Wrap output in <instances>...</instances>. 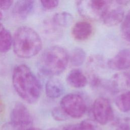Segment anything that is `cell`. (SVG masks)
I'll return each instance as SVG.
<instances>
[{"label":"cell","instance_id":"obj_23","mask_svg":"<svg viewBox=\"0 0 130 130\" xmlns=\"http://www.w3.org/2000/svg\"><path fill=\"white\" fill-rule=\"evenodd\" d=\"M13 2L10 0H0V9L8 10L12 5Z\"/></svg>","mask_w":130,"mask_h":130},{"label":"cell","instance_id":"obj_4","mask_svg":"<svg viewBox=\"0 0 130 130\" xmlns=\"http://www.w3.org/2000/svg\"><path fill=\"white\" fill-rule=\"evenodd\" d=\"M111 1L84 0L76 2L78 13L82 17L92 20L102 19Z\"/></svg>","mask_w":130,"mask_h":130},{"label":"cell","instance_id":"obj_30","mask_svg":"<svg viewBox=\"0 0 130 130\" xmlns=\"http://www.w3.org/2000/svg\"><path fill=\"white\" fill-rule=\"evenodd\" d=\"M48 130H55V129H53V128H50V129H49Z\"/></svg>","mask_w":130,"mask_h":130},{"label":"cell","instance_id":"obj_12","mask_svg":"<svg viewBox=\"0 0 130 130\" xmlns=\"http://www.w3.org/2000/svg\"><path fill=\"white\" fill-rule=\"evenodd\" d=\"M92 30V26L89 22L80 21L76 22L73 26L71 34L75 40L84 41L91 36Z\"/></svg>","mask_w":130,"mask_h":130},{"label":"cell","instance_id":"obj_6","mask_svg":"<svg viewBox=\"0 0 130 130\" xmlns=\"http://www.w3.org/2000/svg\"><path fill=\"white\" fill-rule=\"evenodd\" d=\"M92 111L95 120L105 125L113 120L114 115L109 101L104 97L97 98L93 102Z\"/></svg>","mask_w":130,"mask_h":130},{"label":"cell","instance_id":"obj_10","mask_svg":"<svg viewBox=\"0 0 130 130\" xmlns=\"http://www.w3.org/2000/svg\"><path fill=\"white\" fill-rule=\"evenodd\" d=\"M108 90L114 93L127 90L130 85V75L125 72L114 74L107 83Z\"/></svg>","mask_w":130,"mask_h":130},{"label":"cell","instance_id":"obj_14","mask_svg":"<svg viewBox=\"0 0 130 130\" xmlns=\"http://www.w3.org/2000/svg\"><path fill=\"white\" fill-rule=\"evenodd\" d=\"M66 81L71 86L80 88L84 87L87 83V79L79 69H75L70 71L66 77Z\"/></svg>","mask_w":130,"mask_h":130},{"label":"cell","instance_id":"obj_25","mask_svg":"<svg viewBox=\"0 0 130 130\" xmlns=\"http://www.w3.org/2000/svg\"><path fill=\"white\" fill-rule=\"evenodd\" d=\"M121 32L124 40L130 45V27Z\"/></svg>","mask_w":130,"mask_h":130},{"label":"cell","instance_id":"obj_22","mask_svg":"<svg viewBox=\"0 0 130 130\" xmlns=\"http://www.w3.org/2000/svg\"><path fill=\"white\" fill-rule=\"evenodd\" d=\"M58 1L56 0L41 1V3L42 7L46 10H52L57 7Z\"/></svg>","mask_w":130,"mask_h":130},{"label":"cell","instance_id":"obj_2","mask_svg":"<svg viewBox=\"0 0 130 130\" xmlns=\"http://www.w3.org/2000/svg\"><path fill=\"white\" fill-rule=\"evenodd\" d=\"M13 47L17 56L29 58L39 53L42 47V42L39 35L34 29L22 26L14 34Z\"/></svg>","mask_w":130,"mask_h":130},{"label":"cell","instance_id":"obj_11","mask_svg":"<svg viewBox=\"0 0 130 130\" xmlns=\"http://www.w3.org/2000/svg\"><path fill=\"white\" fill-rule=\"evenodd\" d=\"M108 67L113 70L121 71L130 68V50H120L107 63Z\"/></svg>","mask_w":130,"mask_h":130},{"label":"cell","instance_id":"obj_18","mask_svg":"<svg viewBox=\"0 0 130 130\" xmlns=\"http://www.w3.org/2000/svg\"><path fill=\"white\" fill-rule=\"evenodd\" d=\"M115 104L118 109L122 112L130 111V90L120 93L115 99Z\"/></svg>","mask_w":130,"mask_h":130},{"label":"cell","instance_id":"obj_17","mask_svg":"<svg viewBox=\"0 0 130 130\" xmlns=\"http://www.w3.org/2000/svg\"><path fill=\"white\" fill-rule=\"evenodd\" d=\"M13 45V37L11 32L0 23V53L8 51Z\"/></svg>","mask_w":130,"mask_h":130},{"label":"cell","instance_id":"obj_1","mask_svg":"<svg viewBox=\"0 0 130 130\" xmlns=\"http://www.w3.org/2000/svg\"><path fill=\"white\" fill-rule=\"evenodd\" d=\"M12 83L18 95L25 102L32 104L39 99L41 84L26 65L21 64L15 67L12 74Z\"/></svg>","mask_w":130,"mask_h":130},{"label":"cell","instance_id":"obj_19","mask_svg":"<svg viewBox=\"0 0 130 130\" xmlns=\"http://www.w3.org/2000/svg\"><path fill=\"white\" fill-rule=\"evenodd\" d=\"M86 58V53L85 51L81 48H76L74 49L71 55H69V61L74 67H79L81 66Z\"/></svg>","mask_w":130,"mask_h":130},{"label":"cell","instance_id":"obj_29","mask_svg":"<svg viewBox=\"0 0 130 130\" xmlns=\"http://www.w3.org/2000/svg\"><path fill=\"white\" fill-rule=\"evenodd\" d=\"M2 17H3V14H2V12H1V11H0V20L2 19Z\"/></svg>","mask_w":130,"mask_h":130},{"label":"cell","instance_id":"obj_27","mask_svg":"<svg viewBox=\"0 0 130 130\" xmlns=\"http://www.w3.org/2000/svg\"><path fill=\"white\" fill-rule=\"evenodd\" d=\"M26 130H41V129H40V128H39L30 127H29V128H27V129H26Z\"/></svg>","mask_w":130,"mask_h":130},{"label":"cell","instance_id":"obj_16","mask_svg":"<svg viewBox=\"0 0 130 130\" xmlns=\"http://www.w3.org/2000/svg\"><path fill=\"white\" fill-rule=\"evenodd\" d=\"M73 15L67 12H60L54 15L52 19V24L57 27H68L73 22Z\"/></svg>","mask_w":130,"mask_h":130},{"label":"cell","instance_id":"obj_5","mask_svg":"<svg viewBox=\"0 0 130 130\" xmlns=\"http://www.w3.org/2000/svg\"><path fill=\"white\" fill-rule=\"evenodd\" d=\"M60 107L69 116L74 118L82 117L86 111V104L82 96L77 93H69L61 99Z\"/></svg>","mask_w":130,"mask_h":130},{"label":"cell","instance_id":"obj_26","mask_svg":"<svg viewBox=\"0 0 130 130\" xmlns=\"http://www.w3.org/2000/svg\"><path fill=\"white\" fill-rule=\"evenodd\" d=\"M115 130H130V126L126 123L120 124Z\"/></svg>","mask_w":130,"mask_h":130},{"label":"cell","instance_id":"obj_13","mask_svg":"<svg viewBox=\"0 0 130 130\" xmlns=\"http://www.w3.org/2000/svg\"><path fill=\"white\" fill-rule=\"evenodd\" d=\"M35 5L34 1L20 0L17 1L13 8V16L18 20H24L31 12Z\"/></svg>","mask_w":130,"mask_h":130},{"label":"cell","instance_id":"obj_8","mask_svg":"<svg viewBox=\"0 0 130 130\" xmlns=\"http://www.w3.org/2000/svg\"><path fill=\"white\" fill-rule=\"evenodd\" d=\"M86 67L90 85L93 87L99 86L102 83V80L98 73H101L105 67L104 58L100 55H92L89 57Z\"/></svg>","mask_w":130,"mask_h":130},{"label":"cell","instance_id":"obj_20","mask_svg":"<svg viewBox=\"0 0 130 130\" xmlns=\"http://www.w3.org/2000/svg\"><path fill=\"white\" fill-rule=\"evenodd\" d=\"M63 130H97V129L93 121L87 119L75 125H68L64 127Z\"/></svg>","mask_w":130,"mask_h":130},{"label":"cell","instance_id":"obj_15","mask_svg":"<svg viewBox=\"0 0 130 130\" xmlns=\"http://www.w3.org/2000/svg\"><path fill=\"white\" fill-rule=\"evenodd\" d=\"M64 91V86L58 79L51 78L46 83L45 92L47 96L50 98H58L62 95Z\"/></svg>","mask_w":130,"mask_h":130},{"label":"cell","instance_id":"obj_9","mask_svg":"<svg viewBox=\"0 0 130 130\" xmlns=\"http://www.w3.org/2000/svg\"><path fill=\"white\" fill-rule=\"evenodd\" d=\"M124 17V11L122 7L118 4L116 1H111L102 20L107 26H113L122 22Z\"/></svg>","mask_w":130,"mask_h":130},{"label":"cell","instance_id":"obj_28","mask_svg":"<svg viewBox=\"0 0 130 130\" xmlns=\"http://www.w3.org/2000/svg\"><path fill=\"white\" fill-rule=\"evenodd\" d=\"M3 110V106L2 104H1L0 103V113H1V112H2Z\"/></svg>","mask_w":130,"mask_h":130},{"label":"cell","instance_id":"obj_3","mask_svg":"<svg viewBox=\"0 0 130 130\" xmlns=\"http://www.w3.org/2000/svg\"><path fill=\"white\" fill-rule=\"evenodd\" d=\"M69 62V54L63 47L53 46L42 53L39 62L40 71L46 76H57L62 73Z\"/></svg>","mask_w":130,"mask_h":130},{"label":"cell","instance_id":"obj_7","mask_svg":"<svg viewBox=\"0 0 130 130\" xmlns=\"http://www.w3.org/2000/svg\"><path fill=\"white\" fill-rule=\"evenodd\" d=\"M11 122L21 130L31 127L33 119L28 109L22 103L17 102L14 105L10 114Z\"/></svg>","mask_w":130,"mask_h":130},{"label":"cell","instance_id":"obj_24","mask_svg":"<svg viewBox=\"0 0 130 130\" xmlns=\"http://www.w3.org/2000/svg\"><path fill=\"white\" fill-rule=\"evenodd\" d=\"M1 130H21L18 127L14 125L11 122H7L4 124L2 127Z\"/></svg>","mask_w":130,"mask_h":130},{"label":"cell","instance_id":"obj_21","mask_svg":"<svg viewBox=\"0 0 130 130\" xmlns=\"http://www.w3.org/2000/svg\"><path fill=\"white\" fill-rule=\"evenodd\" d=\"M52 115L54 119L58 121L64 120L67 118L68 116L60 107H55L52 110Z\"/></svg>","mask_w":130,"mask_h":130}]
</instances>
